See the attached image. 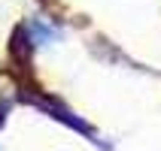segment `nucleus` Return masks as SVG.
<instances>
[{
	"label": "nucleus",
	"instance_id": "nucleus-3",
	"mask_svg": "<svg viewBox=\"0 0 161 151\" xmlns=\"http://www.w3.org/2000/svg\"><path fill=\"white\" fill-rule=\"evenodd\" d=\"M6 118H9V103H6L3 97H0V127L6 124Z\"/></svg>",
	"mask_w": 161,
	"mask_h": 151
},
{
	"label": "nucleus",
	"instance_id": "nucleus-2",
	"mask_svg": "<svg viewBox=\"0 0 161 151\" xmlns=\"http://www.w3.org/2000/svg\"><path fill=\"white\" fill-rule=\"evenodd\" d=\"M27 100H31V103H34L36 109H43V112H49L52 118H58V121H64L67 127H73V130H79V133H85V136L91 139V142H97V133H94V127H88L85 121H82V118H76V115L70 112V109H67V106H61L58 100L46 97V94H31Z\"/></svg>",
	"mask_w": 161,
	"mask_h": 151
},
{
	"label": "nucleus",
	"instance_id": "nucleus-1",
	"mask_svg": "<svg viewBox=\"0 0 161 151\" xmlns=\"http://www.w3.org/2000/svg\"><path fill=\"white\" fill-rule=\"evenodd\" d=\"M21 27H25L27 39H31V45L36 48H49V45L61 43L64 39V21L61 18H52V15H43V12H36V15H27L25 21H21Z\"/></svg>",
	"mask_w": 161,
	"mask_h": 151
}]
</instances>
